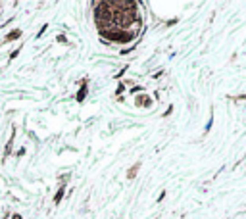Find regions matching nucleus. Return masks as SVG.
Wrapping results in <instances>:
<instances>
[{"label": "nucleus", "mask_w": 246, "mask_h": 219, "mask_svg": "<svg viewBox=\"0 0 246 219\" xmlns=\"http://www.w3.org/2000/svg\"><path fill=\"white\" fill-rule=\"evenodd\" d=\"M19 36H21V31H19V29H14L12 33H8V35H6V39H4V40H6V42H12V40L19 39Z\"/></svg>", "instance_id": "obj_1"}, {"label": "nucleus", "mask_w": 246, "mask_h": 219, "mask_svg": "<svg viewBox=\"0 0 246 219\" xmlns=\"http://www.w3.org/2000/svg\"><path fill=\"white\" fill-rule=\"evenodd\" d=\"M85 96H87V87H81V91H79V94H77V100H79V102H81V100H83V98H85Z\"/></svg>", "instance_id": "obj_2"}, {"label": "nucleus", "mask_w": 246, "mask_h": 219, "mask_svg": "<svg viewBox=\"0 0 246 219\" xmlns=\"http://www.w3.org/2000/svg\"><path fill=\"white\" fill-rule=\"evenodd\" d=\"M62 196H64V186H62L58 192H56V196H54V204H58V202L62 200Z\"/></svg>", "instance_id": "obj_3"}, {"label": "nucleus", "mask_w": 246, "mask_h": 219, "mask_svg": "<svg viewBox=\"0 0 246 219\" xmlns=\"http://www.w3.org/2000/svg\"><path fill=\"white\" fill-rule=\"evenodd\" d=\"M12 142H14V135H12V139H10V142L6 144V150H4V156H8V154L12 152Z\"/></svg>", "instance_id": "obj_4"}, {"label": "nucleus", "mask_w": 246, "mask_h": 219, "mask_svg": "<svg viewBox=\"0 0 246 219\" xmlns=\"http://www.w3.org/2000/svg\"><path fill=\"white\" fill-rule=\"evenodd\" d=\"M18 54H19V48H18V50H14V52H12V54H10V58H12V60H14V58H18Z\"/></svg>", "instance_id": "obj_5"}, {"label": "nucleus", "mask_w": 246, "mask_h": 219, "mask_svg": "<svg viewBox=\"0 0 246 219\" xmlns=\"http://www.w3.org/2000/svg\"><path fill=\"white\" fill-rule=\"evenodd\" d=\"M12 219H21V215H18V213H15V215H12Z\"/></svg>", "instance_id": "obj_6"}]
</instances>
